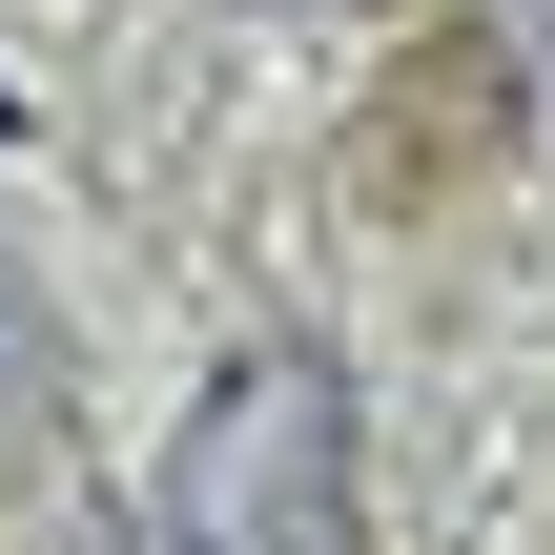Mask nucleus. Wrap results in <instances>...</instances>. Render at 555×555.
I'll return each mask as SVG.
<instances>
[{"label": "nucleus", "instance_id": "obj_2", "mask_svg": "<svg viewBox=\"0 0 555 555\" xmlns=\"http://www.w3.org/2000/svg\"><path fill=\"white\" fill-rule=\"evenodd\" d=\"M41 412H62V330H41V288L0 268V453H41Z\"/></svg>", "mask_w": 555, "mask_h": 555}, {"label": "nucleus", "instance_id": "obj_1", "mask_svg": "<svg viewBox=\"0 0 555 555\" xmlns=\"http://www.w3.org/2000/svg\"><path fill=\"white\" fill-rule=\"evenodd\" d=\"M144 535L165 555H350V371H330V350H247V371L185 412Z\"/></svg>", "mask_w": 555, "mask_h": 555}]
</instances>
